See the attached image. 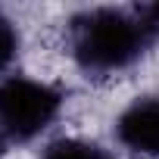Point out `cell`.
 <instances>
[{"instance_id":"cell-3","label":"cell","mask_w":159,"mask_h":159,"mask_svg":"<svg viewBox=\"0 0 159 159\" xmlns=\"http://www.w3.org/2000/svg\"><path fill=\"white\" fill-rule=\"evenodd\" d=\"M116 137L137 156L159 159V100H134L116 122Z\"/></svg>"},{"instance_id":"cell-5","label":"cell","mask_w":159,"mask_h":159,"mask_svg":"<svg viewBox=\"0 0 159 159\" xmlns=\"http://www.w3.org/2000/svg\"><path fill=\"white\" fill-rule=\"evenodd\" d=\"M19 53V31L7 13H0V69H7Z\"/></svg>"},{"instance_id":"cell-6","label":"cell","mask_w":159,"mask_h":159,"mask_svg":"<svg viewBox=\"0 0 159 159\" xmlns=\"http://www.w3.org/2000/svg\"><path fill=\"white\" fill-rule=\"evenodd\" d=\"M137 19L143 22V28L150 31V38H159V3H143V7H134Z\"/></svg>"},{"instance_id":"cell-1","label":"cell","mask_w":159,"mask_h":159,"mask_svg":"<svg viewBox=\"0 0 159 159\" xmlns=\"http://www.w3.org/2000/svg\"><path fill=\"white\" fill-rule=\"evenodd\" d=\"M150 31L134 10L97 7L84 10L69 22V50L75 62L91 75H112L140 59L150 44Z\"/></svg>"},{"instance_id":"cell-4","label":"cell","mask_w":159,"mask_h":159,"mask_svg":"<svg viewBox=\"0 0 159 159\" xmlns=\"http://www.w3.org/2000/svg\"><path fill=\"white\" fill-rule=\"evenodd\" d=\"M41 159H116V156H109L103 147L81 140V137H59V140L47 143Z\"/></svg>"},{"instance_id":"cell-2","label":"cell","mask_w":159,"mask_h":159,"mask_svg":"<svg viewBox=\"0 0 159 159\" xmlns=\"http://www.w3.org/2000/svg\"><path fill=\"white\" fill-rule=\"evenodd\" d=\"M62 94L38 78L10 75L0 81V140H31L59 116Z\"/></svg>"},{"instance_id":"cell-7","label":"cell","mask_w":159,"mask_h":159,"mask_svg":"<svg viewBox=\"0 0 159 159\" xmlns=\"http://www.w3.org/2000/svg\"><path fill=\"white\" fill-rule=\"evenodd\" d=\"M0 156H3V140H0Z\"/></svg>"}]
</instances>
